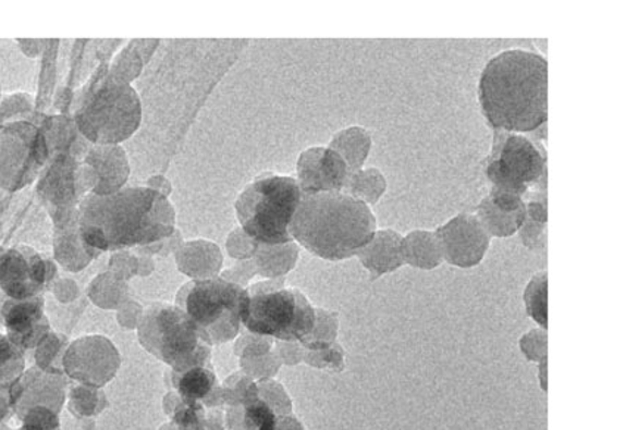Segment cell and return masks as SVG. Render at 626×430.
Masks as SVG:
<instances>
[{
  "label": "cell",
  "instance_id": "6da1fadb",
  "mask_svg": "<svg viewBox=\"0 0 626 430\" xmlns=\"http://www.w3.org/2000/svg\"><path fill=\"white\" fill-rule=\"evenodd\" d=\"M78 224L83 239L99 253L140 248L173 235L175 211L169 198L149 187H123L112 195H86Z\"/></svg>",
  "mask_w": 626,
  "mask_h": 430
},
{
  "label": "cell",
  "instance_id": "7a4b0ae2",
  "mask_svg": "<svg viewBox=\"0 0 626 430\" xmlns=\"http://www.w3.org/2000/svg\"><path fill=\"white\" fill-rule=\"evenodd\" d=\"M479 103L495 131L536 132L549 116V66L528 50H506L488 62L479 81Z\"/></svg>",
  "mask_w": 626,
  "mask_h": 430
},
{
  "label": "cell",
  "instance_id": "3957f363",
  "mask_svg": "<svg viewBox=\"0 0 626 430\" xmlns=\"http://www.w3.org/2000/svg\"><path fill=\"white\" fill-rule=\"evenodd\" d=\"M292 239L316 257L346 260L373 237L376 219L370 207L342 192L303 195L291 221Z\"/></svg>",
  "mask_w": 626,
  "mask_h": 430
},
{
  "label": "cell",
  "instance_id": "277c9868",
  "mask_svg": "<svg viewBox=\"0 0 626 430\" xmlns=\"http://www.w3.org/2000/svg\"><path fill=\"white\" fill-rule=\"evenodd\" d=\"M74 121L87 142L120 145L135 135L142 123L139 95L128 83L111 75L108 64H102L83 87Z\"/></svg>",
  "mask_w": 626,
  "mask_h": 430
},
{
  "label": "cell",
  "instance_id": "5b68a950",
  "mask_svg": "<svg viewBox=\"0 0 626 430\" xmlns=\"http://www.w3.org/2000/svg\"><path fill=\"white\" fill-rule=\"evenodd\" d=\"M303 192L287 175L265 173L254 179L236 200L241 229L258 244L283 245L294 242L290 225L298 210Z\"/></svg>",
  "mask_w": 626,
  "mask_h": 430
},
{
  "label": "cell",
  "instance_id": "8992f818",
  "mask_svg": "<svg viewBox=\"0 0 626 430\" xmlns=\"http://www.w3.org/2000/svg\"><path fill=\"white\" fill-rule=\"evenodd\" d=\"M248 290L224 278L198 279L182 286L175 298L208 344L220 345L240 335Z\"/></svg>",
  "mask_w": 626,
  "mask_h": 430
},
{
  "label": "cell",
  "instance_id": "52a82bcc",
  "mask_svg": "<svg viewBox=\"0 0 626 430\" xmlns=\"http://www.w3.org/2000/svg\"><path fill=\"white\" fill-rule=\"evenodd\" d=\"M244 324L249 332L279 341L304 342L316 325V308L303 292L283 287V281L254 283L248 287Z\"/></svg>",
  "mask_w": 626,
  "mask_h": 430
},
{
  "label": "cell",
  "instance_id": "ba28073f",
  "mask_svg": "<svg viewBox=\"0 0 626 430\" xmlns=\"http://www.w3.org/2000/svg\"><path fill=\"white\" fill-rule=\"evenodd\" d=\"M137 332L145 349L169 365L174 373L211 365V345L177 306H150L142 315Z\"/></svg>",
  "mask_w": 626,
  "mask_h": 430
},
{
  "label": "cell",
  "instance_id": "9c48e42d",
  "mask_svg": "<svg viewBox=\"0 0 626 430\" xmlns=\"http://www.w3.org/2000/svg\"><path fill=\"white\" fill-rule=\"evenodd\" d=\"M487 175L492 189L511 192L524 198L547 179L544 149L528 137L495 131Z\"/></svg>",
  "mask_w": 626,
  "mask_h": 430
},
{
  "label": "cell",
  "instance_id": "30bf717a",
  "mask_svg": "<svg viewBox=\"0 0 626 430\" xmlns=\"http://www.w3.org/2000/svg\"><path fill=\"white\" fill-rule=\"evenodd\" d=\"M48 160L39 125L27 120L0 125V189L16 192L32 185Z\"/></svg>",
  "mask_w": 626,
  "mask_h": 430
},
{
  "label": "cell",
  "instance_id": "8fae6325",
  "mask_svg": "<svg viewBox=\"0 0 626 430\" xmlns=\"http://www.w3.org/2000/svg\"><path fill=\"white\" fill-rule=\"evenodd\" d=\"M46 164L37 192L49 211L78 208L87 192L91 194L98 183L91 167L65 153L49 157Z\"/></svg>",
  "mask_w": 626,
  "mask_h": 430
},
{
  "label": "cell",
  "instance_id": "7c38bea8",
  "mask_svg": "<svg viewBox=\"0 0 626 430\" xmlns=\"http://www.w3.org/2000/svg\"><path fill=\"white\" fill-rule=\"evenodd\" d=\"M56 274L57 266L30 246L0 249V290L8 298H35Z\"/></svg>",
  "mask_w": 626,
  "mask_h": 430
},
{
  "label": "cell",
  "instance_id": "4fadbf2b",
  "mask_svg": "<svg viewBox=\"0 0 626 430\" xmlns=\"http://www.w3.org/2000/svg\"><path fill=\"white\" fill-rule=\"evenodd\" d=\"M66 373L89 386H102L114 378L120 354L107 337L95 335L73 342L64 357Z\"/></svg>",
  "mask_w": 626,
  "mask_h": 430
},
{
  "label": "cell",
  "instance_id": "5bb4252c",
  "mask_svg": "<svg viewBox=\"0 0 626 430\" xmlns=\"http://www.w3.org/2000/svg\"><path fill=\"white\" fill-rule=\"evenodd\" d=\"M442 258L449 265L470 269L478 266L490 248L491 236L474 214H458L435 232Z\"/></svg>",
  "mask_w": 626,
  "mask_h": 430
},
{
  "label": "cell",
  "instance_id": "9a60e30c",
  "mask_svg": "<svg viewBox=\"0 0 626 430\" xmlns=\"http://www.w3.org/2000/svg\"><path fill=\"white\" fill-rule=\"evenodd\" d=\"M296 173V182L303 195H315L342 192L349 170L335 150L316 146L300 153Z\"/></svg>",
  "mask_w": 626,
  "mask_h": 430
},
{
  "label": "cell",
  "instance_id": "2e32d148",
  "mask_svg": "<svg viewBox=\"0 0 626 430\" xmlns=\"http://www.w3.org/2000/svg\"><path fill=\"white\" fill-rule=\"evenodd\" d=\"M40 296L28 299H5L0 306V320L8 337L21 351L36 348L49 335V320L45 316Z\"/></svg>",
  "mask_w": 626,
  "mask_h": 430
},
{
  "label": "cell",
  "instance_id": "e0dca14e",
  "mask_svg": "<svg viewBox=\"0 0 626 430\" xmlns=\"http://www.w3.org/2000/svg\"><path fill=\"white\" fill-rule=\"evenodd\" d=\"M85 164L94 169L98 183L91 194L107 196L123 189L131 175L127 153L120 145L91 146L86 153Z\"/></svg>",
  "mask_w": 626,
  "mask_h": 430
},
{
  "label": "cell",
  "instance_id": "ac0fdd59",
  "mask_svg": "<svg viewBox=\"0 0 626 430\" xmlns=\"http://www.w3.org/2000/svg\"><path fill=\"white\" fill-rule=\"evenodd\" d=\"M401 241L403 236L395 231H376L373 237L358 249L356 256L370 271L371 278H381L382 274L392 273L404 265Z\"/></svg>",
  "mask_w": 626,
  "mask_h": 430
},
{
  "label": "cell",
  "instance_id": "d6986e66",
  "mask_svg": "<svg viewBox=\"0 0 626 430\" xmlns=\"http://www.w3.org/2000/svg\"><path fill=\"white\" fill-rule=\"evenodd\" d=\"M39 127L48 145L49 157L65 153V156L74 157L75 160L81 161L82 157L85 160L90 148L85 137L78 132L74 119L66 115L44 116Z\"/></svg>",
  "mask_w": 626,
  "mask_h": 430
},
{
  "label": "cell",
  "instance_id": "ffe728a7",
  "mask_svg": "<svg viewBox=\"0 0 626 430\" xmlns=\"http://www.w3.org/2000/svg\"><path fill=\"white\" fill-rule=\"evenodd\" d=\"M53 253L57 261L70 271L85 269L100 254L83 239L78 217L69 223L57 225L53 233Z\"/></svg>",
  "mask_w": 626,
  "mask_h": 430
},
{
  "label": "cell",
  "instance_id": "44dd1931",
  "mask_svg": "<svg viewBox=\"0 0 626 430\" xmlns=\"http://www.w3.org/2000/svg\"><path fill=\"white\" fill-rule=\"evenodd\" d=\"M175 260H177L179 269L192 275L195 281L199 278H216L214 274L219 273L223 265V256H221L219 246L210 241L186 242L175 253Z\"/></svg>",
  "mask_w": 626,
  "mask_h": 430
},
{
  "label": "cell",
  "instance_id": "7402d4cb",
  "mask_svg": "<svg viewBox=\"0 0 626 430\" xmlns=\"http://www.w3.org/2000/svg\"><path fill=\"white\" fill-rule=\"evenodd\" d=\"M401 256L408 266L421 270H432L444 261L440 239L435 232L415 231L401 241Z\"/></svg>",
  "mask_w": 626,
  "mask_h": 430
},
{
  "label": "cell",
  "instance_id": "603a6c76",
  "mask_svg": "<svg viewBox=\"0 0 626 430\" xmlns=\"http://www.w3.org/2000/svg\"><path fill=\"white\" fill-rule=\"evenodd\" d=\"M298 256L299 248L295 241L283 245L258 244L253 261L257 273L266 278L278 279V275L294 269Z\"/></svg>",
  "mask_w": 626,
  "mask_h": 430
},
{
  "label": "cell",
  "instance_id": "cb8c5ba5",
  "mask_svg": "<svg viewBox=\"0 0 626 430\" xmlns=\"http://www.w3.org/2000/svg\"><path fill=\"white\" fill-rule=\"evenodd\" d=\"M329 149L335 150L349 171L361 170L371 149L370 133L363 127L345 128L333 136Z\"/></svg>",
  "mask_w": 626,
  "mask_h": 430
},
{
  "label": "cell",
  "instance_id": "d4e9b609",
  "mask_svg": "<svg viewBox=\"0 0 626 430\" xmlns=\"http://www.w3.org/2000/svg\"><path fill=\"white\" fill-rule=\"evenodd\" d=\"M173 383L185 403H199L214 390L217 379L212 366L206 365L173 373Z\"/></svg>",
  "mask_w": 626,
  "mask_h": 430
},
{
  "label": "cell",
  "instance_id": "484cf974",
  "mask_svg": "<svg viewBox=\"0 0 626 430\" xmlns=\"http://www.w3.org/2000/svg\"><path fill=\"white\" fill-rule=\"evenodd\" d=\"M476 217L481 221L488 235L495 237H511L519 232L526 219V208L516 212L501 211L494 207L490 198L482 200L476 208Z\"/></svg>",
  "mask_w": 626,
  "mask_h": 430
},
{
  "label": "cell",
  "instance_id": "4316f807",
  "mask_svg": "<svg viewBox=\"0 0 626 430\" xmlns=\"http://www.w3.org/2000/svg\"><path fill=\"white\" fill-rule=\"evenodd\" d=\"M386 192V179L378 169L349 171L342 194L373 206Z\"/></svg>",
  "mask_w": 626,
  "mask_h": 430
},
{
  "label": "cell",
  "instance_id": "83f0119b",
  "mask_svg": "<svg viewBox=\"0 0 626 430\" xmlns=\"http://www.w3.org/2000/svg\"><path fill=\"white\" fill-rule=\"evenodd\" d=\"M158 40H133L127 48L121 50L112 62L110 74L119 81L131 83L140 74L144 64L149 60L144 52H152L157 48Z\"/></svg>",
  "mask_w": 626,
  "mask_h": 430
},
{
  "label": "cell",
  "instance_id": "f1b7e54d",
  "mask_svg": "<svg viewBox=\"0 0 626 430\" xmlns=\"http://www.w3.org/2000/svg\"><path fill=\"white\" fill-rule=\"evenodd\" d=\"M24 371L23 351L0 333V390L19 381Z\"/></svg>",
  "mask_w": 626,
  "mask_h": 430
},
{
  "label": "cell",
  "instance_id": "f546056e",
  "mask_svg": "<svg viewBox=\"0 0 626 430\" xmlns=\"http://www.w3.org/2000/svg\"><path fill=\"white\" fill-rule=\"evenodd\" d=\"M525 307L529 317H532L542 329H547V271H541L525 290Z\"/></svg>",
  "mask_w": 626,
  "mask_h": 430
},
{
  "label": "cell",
  "instance_id": "4dcf8cb0",
  "mask_svg": "<svg viewBox=\"0 0 626 430\" xmlns=\"http://www.w3.org/2000/svg\"><path fill=\"white\" fill-rule=\"evenodd\" d=\"M174 430H217V425H212L207 419V413L199 403H185L179 406L171 421Z\"/></svg>",
  "mask_w": 626,
  "mask_h": 430
},
{
  "label": "cell",
  "instance_id": "1f68e13d",
  "mask_svg": "<svg viewBox=\"0 0 626 430\" xmlns=\"http://www.w3.org/2000/svg\"><path fill=\"white\" fill-rule=\"evenodd\" d=\"M33 98L27 94L8 95L0 100V125L11 123L14 119L25 120L24 116L32 114Z\"/></svg>",
  "mask_w": 626,
  "mask_h": 430
},
{
  "label": "cell",
  "instance_id": "d6a6232c",
  "mask_svg": "<svg viewBox=\"0 0 626 430\" xmlns=\"http://www.w3.org/2000/svg\"><path fill=\"white\" fill-rule=\"evenodd\" d=\"M24 430H60V419L49 407H32L25 410Z\"/></svg>",
  "mask_w": 626,
  "mask_h": 430
},
{
  "label": "cell",
  "instance_id": "836d02e7",
  "mask_svg": "<svg viewBox=\"0 0 626 430\" xmlns=\"http://www.w3.org/2000/svg\"><path fill=\"white\" fill-rule=\"evenodd\" d=\"M258 242L246 235L242 229H235L228 237V250L240 260H250L256 254Z\"/></svg>",
  "mask_w": 626,
  "mask_h": 430
},
{
  "label": "cell",
  "instance_id": "e575fe53",
  "mask_svg": "<svg viewBox=\"0 0 626 430\" xmlns=\"http://www.w3.org/2000/svg\"><path fill=\"white\" fill-rule=\"evenodd\" d=\"M520 348L529 360H547V333L542 329L526 333L520 341Z\"/></svg>",
  "mask_w": 626,
  "mask_h": 430
},
{
  "label": "cell",
  "instance_id": "d590c367",
  "mask_svg": "<svg viewBox=\"0 0 626 430\" xmlns=\"http://www.w3.org/2000/svg\"><path fill=\"white\" fill-rule=\"evenodd\" d=\"M545 236V224L536 223L526 217L519 229V237L526 248L532 250L544 248Z\"/></svg>",
  "mask_w": 626,
  "mask_h": 430
},
{
  "label": "cell",
  "instance_id": "8d00e7d4",
  "mask_svg": "<svg viewBox=\"0 0 626 430\" xmlns=\"http://www.w3.org/2000/svg\"><path fill=\"white\" fill-rule=\"evenodd\" d=\"M488 198H490L491 202L494 204V207L499 208L501 211L516 212L524 210L525 208L524 198H520V196L515 194H511V192L492 189L491 187Z\"/></svg>",
  "mask_w": 626,
  "mask_h": 430
},
{
  "label": "cell",
  "instance_id": "74e56055",
  "mask_svg": "<svg viewBox=\"0 0 626 430\" xmlns=\"http://www.w3.org/2000/svg\"><path fill=\"white\" fill-rule=\"evenodd\" d=\"M258 430H306L295 416L278 415Z\"/></svg>",
  "mask_w": 626,
  "mask_h": 430
},
{
  "label": "cell",
  "instance_id": "f35d334b",
  "mask_svg": "<svg viewBox=\"0 0 626 430\" xmlns=\"http://www.w3.org/2000/svg\"><path fill=\"white\" fill-rule=\"evenodd\" d=\"M146 187L158 192V194L165 196V198H169L171 192H173V186H171V183L167 181L165 177H162V175H154V177H150L148 186Z\"/></svg>",
  "mask_w": 626,
  "mask_h": 430
},
{
  "label": "cell",
  "instance_id": "ab89813d",
  "mask_svg": "<svg viewBox=\"0 0 626 430\" xmlns=\"http://www.w3.org/2000/svg\"><path fill=\"white\" fill-rule=\"evenodd\" d=\"M20 46L25 56L37 57L40 56L46 45L41 40H20Z\"/></svg>",
  "mask_w": 626,
  "mask_h": 430
}]
</instances>
